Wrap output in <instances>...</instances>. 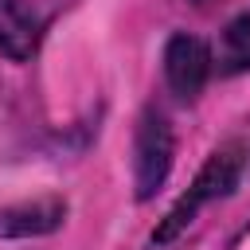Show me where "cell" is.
<instances>
[{"label": "cell", "instance_id": "cell-1", "mask_svg": "<svg viewBox=\"0 0 250 250\" xmlns=\"http://www.w3.org/2000/svg\"><path fill=\"white\" fill-rule=\"evenodd\" d=\"M246 160H250V145H246L242 137L223 141V145L203 160V168L195 172V180L188 184V191L172 203V211L156 223V230H152V246H168V242H176V238L195 223V215H199L207 203L227 199V195L238 188V180H242V172H246Z\"/></svg>", "mask_w": 250, "mask_h": 250}, {"label": "cell", "instance_id": "cell-2", "mask_svg": "<svg viewBox=\"0 0 250 250\" xmlns=\"http://www.w3.org/2000/svg\"><path fill=\"white\" fill-rule=\"evenodd\" d=\"M172 160H176V133H172L168 113L156 105L141 109L137 129H133V191L141 203L164 188Z\"/></svg>", "mask_w": 250, "mask_h": 250}, {"label": "cell", "instance_id": "cell-3", "mask_svg": "<svg viewBox=\"0 0 250 250\" xmlns=\"http://www.w3.org/2000/svg\"><path fill=\"white\" fill-rule=\"evenodd\" d=\"M66 0H0V55L27 62Z\"/></svg>", "mask_w": 250, "mask_h": 250}, {"label": "cell", "instance_id": "cell-4", "mask_svg": "<svg viewBox=\"0 0 250 250\" xmlns=\"http://www.w3.org/2000/svg\"><path fill=\"white\" fill-rule=\"evenodd\" d=\"M160 62H164V82H168V90H172L180 102H195V98L203 94L211 70H215L211 47H207L199 35H188V31L168 35Z\"/></svg>", "mask_w": 250, "mask_h": 250}, {"label": "cell", "instance_id": "cell-5", "mask_svg": "<svg viewBox=\"0 0 250 250\" xmlns=\"http://www.w3.org/2000/svg\"><path fill=\"white\" fill-rule=\"evenodd\" d=\"M66 223V203L62 199H35V203H20L0 211V234L4 238H35V234H51Z\"/></svg>", "mask_w": 250, "mask_h": 250}, {"label": "cell", "instance_id": "cell-6", "mask_svg": "<svg viewBox=\"0 0 250 250\" xmlns=\"http://www.w3.org/2000/svg\"><path fill=\"white\" fill-rule=\"evenodd\" d=\"M246 70H250V12H238L223 27L219 74H246Z\"/></svg>", "mask_w": 250, "mask_h": 250}, {"label": "cell", "instance_id": "cell-7", "mask_svg": "<svg viewBox=\"0 0 250 250\" xmlns=\"http://www.w3.org/2000/svg\"><path fill=\"white\" fill-rule=\"evenodd\" d=\"M191 4H199V0H191Z\"/></svg>", "mask_w": 250, "mask_h": 250}]
</instances>
